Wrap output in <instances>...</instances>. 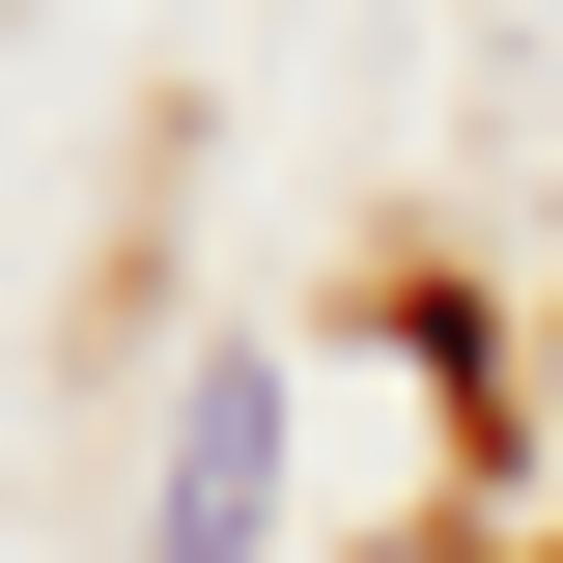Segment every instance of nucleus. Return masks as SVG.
<instances>
[{
	"mask_svg": "<svg viewBox=\"0 0 563 563\" xmlns=\"http://www.w3.org/2000/svg\"><path fill=\"white\" fill-rule=\"evenodd\" d=\"M254 479H282V366H198V422H169V536H141V563H254Z\"/></svg>",
	"mask_w": 563,
	"mask_h": 563,
	"instance_id": "f257e3e1",
	"label": "nucleus"
}]
</instances>
